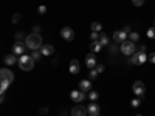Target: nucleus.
<instances>
[{
  "instance_id": "obj_4",
  "label": "nucleus",
  "mask_w": 155,
  "mask_h": 116,
  "mask_svg": "<svg viewBox=\"0 0 155 116\" xmlns=\"http://www.w3.org/2000/svg\"><path fill=\"white\" fill-rule=\"evenodd\" d=\"M12 81H14V73H12L11 70H8V68H2V70H0V82L11 84Z\"/></svg>"
},
{
  "instance_id": "obj_1",
  "label": "nucleus",
  "mask_w": 155,
  "mask_h": 116,
  "mask_svg": "<svg viewBox=\"0 0 155 116\" xmlns=\"http://www.w3.org/2000/svg\"><path fill=\"white\" fill-rule=\"evenodd\" d=\"M25 44H27V48H30L31 51L41 50L42 48V37L39 36L37 33H33V34H30L27 39H25Z\"/></svg>"
},
{
  "instance_id": "obj_32",
  "label": "nucleus",
  "mask_w": 155,
  "mask_h": 116,
  "mask_svg": "<svg viewBox=\"0 0 155 116\" xmlns=\"http://www.w3.org/2000/svg\"><path fill=\"white\" fill-rule=\"evenodd\" d=\"M20 20V14H14L12 16V23H17Z\"/></svg>"
},
{
  "instance_id": "obj_28",
  "label": "nucleus",
  "mask_w": 155,
  "mask_h": 116,
  "mask_svg": "<svg viewBox=\"0 0 155 116\" xmlns=\"http://www.w3.org/2000/svg\"><path fill=\"white\" fill-rule=\"evenodd\" d=\"M90 37H92V42H95V40H99V33H92L90 34Z\"/></svg>"
},
{
  "instance_id": "obj_22",
  "label": "nucleus",
  "mask_w": 155,
  "mask_h": 116,
  "mask_svg": "<svg viewBox=\"0 0 155 116\" xmlns=\"http://www.w3.org/2000/svg\"><path fill=\"white\" fill-rule=\"evenodd\" d=\"M41 56H42V53H41V50H34L33 53H31V57H33L34 60H39V59H41Z\"/></svg>"
},
{
  "instance_id": "obj_19",
  "label": "nucleus",
  "mask_w": 155,
  "mask_h": 116,
  "mask_svg": "<svg viewBox=\"0 0 155 116\" xmlns=\"http://www.w3.org/2000/svg\"><path fill=\"white\" fill-rule=\"evenodd\" d=\"M99 44H101L102 47H106V45H109V37H107L106 34H102V33H99Z\"/></svg>"
},
{
  "instance_id": "obj_12",
  "label": "nucleus",
  "mask_w": 155,
  "mask_h": 116,
  "mask_svg": "<svg viewBox=\"0 0 155 116\" xmlns=\"http://www.w3.org/2000/svg\"><path fill=\"white\" fill-rule=\"evenodd\" d=\"M87 114H88V111L82 105H76L71 108V116H87Z\"/></svg>"
},
{
  "instance_id": "obj_8",
  "label": "nucleus",
  "mask_w": 155,
  "mask_h": 116,
  "mask_svg": "<svg viewBox=\"0 0 155 116\" xmlns=\"http://www.w3.org/2000/svg\"><path fill=\"white\" fill-rule=\"evenodd\" d=\"M61 36H62V39H65V40L71 42L73 39H74V31H73L70 27H64V28L61 30Z\"/></svg>"
},
{
  "instance_id": "obj_13",
  "label": "nucleus",
  "mask_w": 155,
  "mask_h": 116,
  "mask_svg": "<svg viewBox=\"0 0 155 116\" xmlns=\"http://www.w3.org/2000/svg\"><path fill=\"white\" fill-rule=\"evenodd\" d=\"M79 71H81V63H79V60L73 59V60L70 62V73H71V74H78Z\"/></svg>"
},
{
  "instance_id": "obj_7",
  "label": "nucleus",
  "mask_w": 155,
  "mask_h": 116,
  "mask_svg": "<svg viewBox=\"0 0 155 116\" xmlns=\"http://www.w3.org/2000/svg\"><path fill=\"white\" fill-rule=\"evenodd\" d=\"M147 54L146 53H141V51H138V53H135L134 54V57H132V62H134V65H141V63H144L146 60H147Z\"/></svg>"
},
{
  "instance_id": "obj_23",
  "label": "nucleus",
  "mask_w": 155,
  "mask_h": 116,
  "mask_svg": "<svg viewBox=\"0 0 155 116\" xmlns=\"http://www.w3.org/2000/svg\"><path fill=\"white\" fill-rule=\"evenodd\" d=\"M140 104H141V98H135V99H132V102H130L132 107H140Z\"/></svg>"
},
{
  "instance_id": "obj_2",
  "label": "nucleus",
  "mask_w": 155,
  "mask_h": 116,
  "mask_svg": "<svg viewBox=\"0 0 155 116\" xmlns=\"http://www.w3.org/2000/svg\"><path fill=\"white\" fill-rule=\"evenodd\" d=\"M19 67H20V70H23V71H30V70H33V67H34V59L31 57V56H28V54H22V56H19Z\"/></svg>"
},
{
  "instance_id": "obj_34",
  "label": "nucleus",
  "mask_w": 155,
  "mask_h": 116,
  "mask_svg": "<svg viewBox=\"0 0 155 116\" xmlns=\"http://www.w3.org/2000/svg\"><path fill=\"white\" fill-rule=\"evenodd\" d=\"M149 60H150L152 63H155V53H152V54H149Z\"/></svg>"
},
{
  "instance_id": "obj_26",
  "label": "nucleus",
  "mask_w": 155,
  "mask_h": 116,
  "mask_svg": "<svg viewBox=\"0 0 155 116\" xmlns=\"http://www.w3.org/2000/svg\"><path fill=\"white\" fill-rule=\"evenodd\" d=\"M0 84H2V85H0V93L3 95V93H5V90L9 87V84H8V82H0Z\"/></svg>"
},
{
  "instance_id": "obj_9",
  "label": "nucleus",
  "mask_w": 155,
  "mask_h": 116,
  "mask_svg": "<svg viewBox=\"0 0 155 116\" xmlns=\"http://www.w3.org/2000/svg\"><path fill=\"white\" fill-rule=\"evenodd\" d=\"M25 48H27V44H23L20 40H16V44L12 45V53L22 56V54H25Z\"/></svg>"
},
{
  "instance_id": "obj_38",
  "label": "nucleus",
  "mask_w": 155,
  "mask_h": 116,
  "mask_svg": "<svg viewBox=\"0 0 155 116\" xmlns=\"http://www.w3.org/2000/svg\"><path fill=\"white\" fill-rule=\"evenodd\" d=\"M137 116H143V114H137Z\"/></svg>"
},
{
  "instance_id": "obj_18",
  "label": "nucleus",
  "mask_w": 155,
  "mask_h": 116,
  "mask_svg": "<svg viewBox=\"0 0 155 116\" xmlns=\"http://www.w3.org/2000/svg\"><path fill=\"white\" fill-rule=\"evenodd\" d=\"M101 48H102V45L99 44V40H95V42L90 44V51H92V53H99Z\"/></svg>"
},
{
  "instance_id": "obj_36",
  "label": "nucleus",
  "mask_w": 155,
  "mask_h": 116,
  "mask_svg": "<svg viewBox=\"0 0 155 116\" xmlns=\"http://www.w3.org/2000/svg\"><path fill=\"white\" fill-rule=\"evenodd\" d=\"M140 51H141V53H146V45H143V47H140Z\"/></svg>"
},
{
  "instance_id": "obj_14",
  "label": "nucleus",
  "mask_w": 155,
  "mask_h": 116,
  "mask_svg": "<svg viewBox=\"0 0 155 116\" xmlns=\"http://www.w3.org/2000/svg\"><path fill=\"white\" fill-rule=\"evenodd\" d=\"M79 90H82L84 93L90 92V90H92V81H90V79H82L79 82Z\"/></svg>"
},
{
  "instance_id": "obj_3",
  "label": "nucleus",
  "mask_w": 155,
  "mask_h": 116,
  "mask_svg": "<svg viewBox=\"0 0 155 116\" xmlns=\"http://www.w3.org/2000/svg\"><path fill=\"white\" fill-rule=\"evenodd\" d=\"M121 53H123L124 56H132V54H135V42H132V40L123 42V44H121Z\"/></svg>"
},
{
  "instance_id": "obj_15",
  "label": "nucleus",
  "mask_w": 155,
  "mask_h": 116,
  "mask_svg": "<svg viewBox=\"0 0 155 116\" xmlns=\"http://www.w3.org/2000/svg\"><path fill=\"white\" fill-rule=\"evenodd\" d=\"M87 111L90 116H99V105L95 104V102H92L88 107H87Z\"/></svg>"
},
{
  "instance_id": "obj_5",
  "label": "nucleus",
  "mask_w": 155,
  "mask_h": 116,
  "mask_svg": "<svg viewBox=\"0 0 155 116\" xmlns=\"http://www.w3.org/2000/svg\"><path fill=\"white\" fill-rule=\"evenodd\" d=\"M132 90H134V93H135L138 98H141V99H143V98H144V95H146V88H144V84L141 82V81H135V82H134V87H132Z\"/></svg>"
},
{
  "instance_id": "obj_24",
  "label": "nucleus",
  "mask_w": 155,
  "mask_h": 116,
  "mask_svg": "<svg viewBox=\"0 0 155 116\" xmlns=\"http://www.w3.org/2000/svg\"><path fill=\"white\" fill-rule=\"evenodd\" d=\"M88 98H90V101H93V102H95V101L99 98V95H98V92H90Z\"/></svg>"
},
{
  "instance_id": "obj_10",
  "label": "nucleus",
  "mask_w": 155,
  "mask_h": 116,
  "mask_svg": "<svg viewBox=\"0 0 155 116\" xmlns=\"http://www.w3.org/2000/svg\"><path fill=\"white\" fill-rule=\"evenodd\" d=\"M85 65H87V68H90V70H93V68L96 67V56H95V53H88V54L85 56Z\"/></svg>"
},
{
  "instance_id": "obj_37",
  "label": "nucleus",
  "mask_w": 155,
  "mask_h": 116,
  "mask_svg": "<svg viewBox=\"0 0 155 116\" xmlns=\"http://www.w3.org/2000/svg\"><path fill=\"white\" fill-rule=\"evenodd\" d=\"M41 113H42V114H45V113H48V108H45V107H44V108L41 110Z\"/></svg>"
},
{
  "instance_id": "obj_6",
  "label": "nucleus",
  "mask_w": 155,
  "mask_h": 116,
  "mask_svg": "<svg viewBox=\"0 0 155 116\" xmlns=\"http://www.w3.org/2000/svg\"><path fill=\"white\" fill-rule=\"evenodd\" d=\"M70 98L73 102H76V104H79V102H82L85 99V93L82 92V90H73V92L70 93Z\"/></svg>"
},
{
  "instance_id": "obj_35",
  "label": "nucleus",
  "mask_w": 155,
  "mask_h": 116,
  "mask_svg": "<svg viewBox=\"0 0 155 116\" xmlns=\"http://www.w3.org/2000/svg\"><path fill=\"white\" fill-rule=\"evenodd\" d=\"M123 31L129 34V33H130V27H124V30H123Z\"/></svg>"
},
{
  "instance_id": "obj_21",
  "label": "nucleus",
  "mask_w": 155,
  "mask_h": 116,
  "mask_svg": "<svg viewBox=\"0 0 155 116\" xmlns=\"http://www.w3.org/2000/svg\"><path fill=\"white\" fill-rule=\"evenodd\" d=\"M101 30H102V25H101L99 22H93V23H92V31L101 33Z\"/></svg>"
},
{
  "instance_id": "obj_25",
  "label": "nucleus",
  "mask_w": 155,
  "mask_h": 116,
  "mask_svg": "<svg viewBox=\"0 0 155 116\" xmlns=\"http://www.w3.org/2000/svg\"><path fill=\"white\" fill-rule=\"evenodd\" d=\"M147 37H149V39H155V27L147 30Z\"/></svg>"
},
{
  "instance_id": "obj_31",
  "label": "nucleus",
  "mask_w": 155,
  "mask_h": 116,
  "mask_svg": "<svg viewBox=\"0 0 155 116\" xmlns=\"http://www.w3.org/2000/svg\"><path fill=\"white\" fill-rule=\"evenodd\" d=\"M132 3H134L135 6H143V3H144V0H132Z\"/></svg>"
},
{
  "instance_id": "obj_29",
  "label": "nucleus",
  "mask_w": 155,
  "mask_h": 116,
  "mask_svg": "<svg viewBox=\"0 0 155 116\" xmlns=\"http://www.w3.org/2000/svg\"><path fill=\"white\" fill-rule=\"evenodd\" d=\"M95 70H96L98 73H102V71H104V70H106V67H104V65H102V63H98V65L95 67Z\"/></svg>"
},
{
  "instance_id": "obj_17",
  "label": "nucleus",
  "mask_w": 155,
  "mask_h": 116,
  "mask_svg": "<svg viewBox=\"0 0 155 116\" xmlns=\"http://www.w3.org/2000/svg\"><path fill=\"white\" fill-rule=\"evenodd\" d=\"M16 62H19V59L16 57L14 53H12V54H8V56L5 57V63H6V65H14Z\"/></svg>"
},
{
  "instance_id": "obj_30",
  "label": "nucleus",
  "mask_w": 155,
  "mask_h": 116,
  "mask_svg": "<svg viewBox=\"0 0 155 116\" xmlns=\"http://www.w3.org/2000/svg\"><path fill=\"white\" fill-rule=\"evenodd\" d=\"M37 11H39V14H45V12H47V6L41 5V6L37 8Z\"/></svg>"
},
{
  "instance_id": "obj_11",
  "label": "nucleus",
  "mask_w": 155,
  "mask_h": 116,
  "mask_svg": "<svg viewBox=\"0 0 155 116\" xmlns=\"http://www.w3.org/2000/svg\"><path fill=\"white\" fill-rule=\"evenodd\" d=\"M113 40H115L116 44L126 42V40H127V33H124V31H115V33H113Z\"/></svg>"
},
{
  "instance_id": "obj_33",
  "label": "nucleus",
  "mask_w": 155,
  "mask_h": 116,
  "mask_svg": "<svg viewBox=\"0 0 155 116\" xmlns=\"http://www.w3.org/2000/svg\"><path fill=\"white\" fill-rule=\"evenodd\" d=\"M23 39V33H17L16 34V40H22Z\"/></svg>"
},
{
  "instance_id": "obj_20",
  "label": "nucleus",
  "mask_w": 155,
  "mask_h": 116,
  "mask_svg": "<svg viewBox=\"0 0 155 116\" xmlns=\"http://www.w3.org/2000/svg\"><path fill=\"white\" fill-rule=\"evenodd\" d=\"M127 37H129V40H132V42H137L138 39H140V34L138 33H135V31H130L127 34Z\"/></svg>"
},
{
  "instance_id": "obj_27",
  "label": "nucleus",
  "mask_w": 155,
  "mask_h": 116,
  "mask_svg": "<svg viewBox=\"0 0 155 116\" xmlns=\"http://www.w3.org/2000/svg\"><path fill=\"white\" fill-rule=\"evenodd\" d=\"M88 76H90V81H95L96 77H98V71H96V70H92Z\"/></svg>"
},
{
  "instance_id": "obj_16",
  "label": "nucleus",
  "mask_w": 155,
  "mask_h": 116,
  "mask_svg": "<svg viewBox=\"0 0 155 116\" xmlns=\"http://www.w3.org/2000/svg\"><path fill=\"white\" fill-rule=\"evenodd\" d=\"M41 53H42V56L53 54V53H54V47H53V45H44V47L41 48Z\"/></svg>"
}]
</instances>
